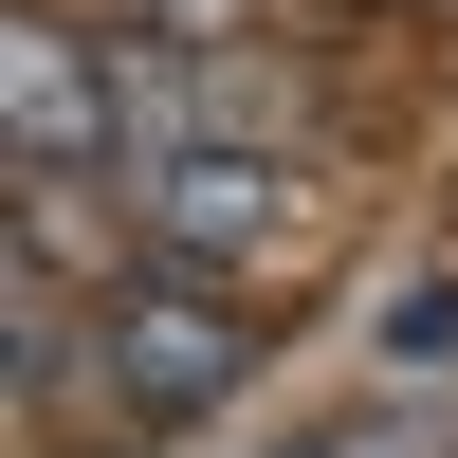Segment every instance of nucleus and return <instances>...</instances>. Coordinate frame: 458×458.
I'll list each match as a JSON object with an SVG mask.
<instances>
[{
  "instance_id": "1",
  "label": "nucleus",
  "mask_w": 458,
  "mask_h": 458,
  "mask_svg": "<svg viewBox=\"0 0 458 458\" xmlns=\"http://www.w3.org/2000/svg\"><path fill=\"white\" fill-rule=\"evenodd\" d=\"M92 386H110V422H220V403L257 386V312H239V276L147 257V276L92 312Z\"/></svg>"
},
{
  "instance_id": "4",
  "label": "nucleus",
  "mask_w": 458,
  "mask_h": 458,
  "mask_svg": "<svg viewBox=\"0 0 458 458\" xmlns=\"http://www.w3.org/2000/svg\"><path fill=\"white\" fill-rule=\"evenodd\" d=\"M147 257H129V220H110V183L92 165H19V293H129Z\"/></svg>"
},
{
  "instance_id": "3",
  "label": "nucleus",
  "mask_w": 458,
  "mask_h": 458,
  "mask_svg": "<svg viewBox=\"0 0 458 458\" xmlns=\"http://www.w3.org/2000/svg\"><path fill=\"white\" fill-rule=\"evenodd\" d=\"M0 110H19V165H110V110H129V55H92V37L55 19V0H19V55H0Z\"/></svg>"
},
{
  "instance_id": "2",
  "label": "nucleus",
  "mask_w": 458,
  "mask_h": 458,
  "mask_svg": "<svg viewBox=\"0 0 458 458\" xmlns=\"http://www.w3.org/2000/svg\"><path fill=\"white\" fill-rule=\"evenodd\" d=\"M129 165H147V257H202V276H239V257L293 220V165H276V147H239V129L129 147Z\"/></svg>"
},
{
  "instance_id": "5",
  "label": "nucleus",
  "mask_w": 458,
  "mask_h": 458,
  "mask_svg": "<svg viewBox=\"0 0 458 458\" xmlns=\"http://www.w3.org/2000/svg\"><path fill=\"white\" fill-rule=\"evenodd\" d=\"M220 37H257V0H129V55H220Z\"/></svg>"
}]
</instances>
